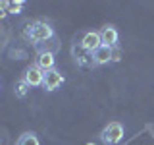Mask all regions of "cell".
I'll list each match as a JSON object with an SVG mask.
<instances>
[{"label":"cell","mask_w":154,"mask_h":145,"mask_svg":"<svg viewBox=\"0 0 154 145\" xmlns=\"http://www.w3.org/2000/svg\"><path fill=\"white\" fill-rule=\"evenodd\" d=\"M87 145H94V143H87Z\"/></svg>","instance_id":"cell-14"},{"label":"cell","mask_w":154,"mask_h":145,"mask_svg":"<svg viewBox=\"0 0 154 145\" xmlns=\"http://www.w3.org/2000/svg\"><path fill=\"white\" fill-rule=\"evenodd\" d=\"M112 56H114V48L102 45L100 48H96L93 54H91V58H93V66H104V64H108V62H112Z\"/></svg>","instance_id":"cell-6"},{"label":"cell","mask_w":154,"mask_h":145,"mask_svg":"<svg viewBox=\"0 0 154 145\" xmlns=\"http://www.w3.org/2000/svg\"><path fill=\"white\" fill-rule=\"evenodd\" d=\"M100 47H102V39H100L98 31H87L83 35V39H81V48L87 50V52H91V54Z\"/></svg>","instance_id":"cell-4"},{"label":"cell","mask_w":154,"mask_h":145,"mask_svg":"<svg viewBox=\"0 0 154 145\" xmlns=\"http://www.w3.org/2000/svg\"><path fill=\"white\" fill-rule=\"evenodd\" d=\"M6 6H8V2H0V19H4L8 16V12H6Z\"/></svg>","instance_id":"cell-12"},{"label":"cell","mask_w":154,"mask_h":145,"mask_svg":"<svg viewBox=\"0 0 154 145\" xmlns=\"http://www.w3.org/2000/svg\"><path fill=\"white\" fill-rule=\"evenodd\" d=\"M29 89H31V87H29L23 79H19L16 83V97H17V99H25L27 93H29Z\"/></svg>","instance_id":"cell-10"},{"label":"cell","mask_w":154,"mask_h":145,"mask_svg":"<svg viewBox=\"0 0 154 145\" xmlns=\"http://www.w3.org/2000/svg\"><path fill=\"white\" fill-rule=\"evenodd\" d=\"M17 145H41V141H38V137L33 132H25L17 139Z\"/></svg>","instance_id":"cell-9"},{"label":"cell","mask_w":154,"mask_h":145,"mask_svg":"<svg viewBox=\"0 0 154 145\" xmlns=\"http://www.w3.org/2000/svg\"><path fill=\"white\" fill-rule=\"evenodd\" d=\"M119 56H122V52L118 50V48H114V56H112V60L116 62V60H119Z\"/></svg>","instance_id":"cell-13"},{"label":"cell","mask_w":154,"mask_h":145,"mask_svg":"<svg viewBox=\"0 0 154 145\" xmlns=\"http://www.w3.org/2000/svg\"><path fill=\"white\" fill-rule=\"evenodd\" d=\"M23 37L27 41L35 43V45H41V43H46L50 39H54V27L50 25L45 19H37V21L29 23L23 31Z\"/></svg>","instance_id":"cell-1"},{"label":"cell","mask_w":154,"mask_h":145,"mask_svg":"<svg viewBox=\"0 0 154 145\" xmlns=\"http://www.w3.org/2000/svg\"><path fill=\"white\" fill-rule=\"evenodd\" d=\"M100 139L106 145H118L123 139V124L122 122H110L108 126H104L100 132Z\"/></svg>","instance_id":"cell-2"},{"label":"cell","mask_w":154,"mask_h":145,"mask_svg":"<svg viewBox=\"0 0 154 145\" xmlns=\"http://www.w3.org/2000/svg\"><path fill=\"white\" fill-rule=\"evenodd\" d=\"M23 81L29 85V87H38L45 83V72L41 70L37 64H31L25 68V72H23Z\"/></svg>","instance_id":"cell-3"},{"label":"cell","mask_w":154,"mask_h":145,"mask_svg":"<svg viewBox=\"0 0 154 145\" xmlns=\"http://www.w3.org/2000/svg\"><path fill=\"white\" fill-rule=\"evenodd\" d=\"M100 39H102V45L104 47H116L118 45V39H119V33L118 29H116L114 25H104L102 29H100Z\"/></svg>","instance_id":"cell-8"},{"label":"cell","mask_w":154,"mask_h":145,"mask_svg":"<svg viewBox=\"0 0 154 145\" xmlns=\"http://www.w3.org/2000/svg\"><path fill=\"white\" fill-rule=\"evenodd\" d=\"M35 64L41 68L42 72H50V70H54V64H56V58H54V52L52 50H38V54H37V62Z\"/></svg>","instance_id":"cell-7"},{"label":"cell","mask_w":154,"mask_h":145,"mask_svg":"<svg viewBox=\"0 0 154 145\" xmlns=\"http://www.w3.org/2000/svg\"><path fill=\"white\" fill-rule=\"evenodd\" d=\"M25 6V2L23 0H16V2H8L6 6V12L8 14H21V8Z\"/></svg>","instance_id":"cell-11"},{"label":"cell","mask_w":154,"mask_h":145,"mask_svg":"<svg viewBox=\"0 0 154 145\" xmlns=\"http://www.w3.org/2000/svg\"><path fill=\"white\" fill-rule=\"evenodd\" d=\"M62 83H64V76H62L60 70H50L45 74V83H42V89L46 91H56L58 87H62Z\"/></svg>","instance_id":"cell-5"}]
</instances>
